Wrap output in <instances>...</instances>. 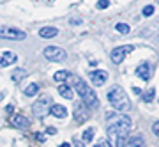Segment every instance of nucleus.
I'll use <instances>...</instances> for the list:
<instances>
[{
	"label": "nucleus",
	"mask_w": 159,
	"mask_h": 147,
	"mask_svg": "<svg viewBox=\"0 0 159 147\" xmlns=\"http://www.w3.org/2000/svg\"><path fill=\"white\" fill-rule=\"evenodd\" d=\"M0 37L4 39H14V41H23L27 34L20 28H11V27H0Z\"/></svg>",
	"instance_id": "nucleus-7"
},
{
	"label": "nucleus",
	"mask_w": 159,
	"mask_h": 147,
	"mask_svg": "<svg viewBox=\"0 0 159 147\" xmlns=\"http://www.w3.org/2000/svg\"><path fill=\"white\" fill-rule=\"evenodd\" d=\"M74 87H76V92L80 94V99L83 101V105H85L87 108H90V110H96L97 107H99V99H97V94L94 92V89H92L90 85H87L83 80H80L74 76Z\"/></svg>",
	"instance_id": "nucleus-2"
},
{
	"label": "nucleus",
	"mask_w": 159,
	"mask_h": 147,
	"mask_svg": "<svg viewBox=\"0 0 159 147\" xmlns=\"http://www.w3.org/2000/svg\"><path fill=\"white\" fill-rule=\"evenodd\" d=\"M89 78H90V82L96 87H101V85L106 83V80H108V73L106 71H102V69H96V71H90L89 73Z\"/></svg>",
	"instance_id": "nucleus-8"
},
{
	"label": "nucleus",
	"mask_w": 159,
	"mask_h": 147,
	"mask_svg": "<svg viewBox=\"0 0 159 147\" xmlns=\"http://www.w3.org/2000/svg\"><path fill=\"white\" fill-rule=\"evenodd\" d=\"M50 112L53 113V115H55L57 119H64V117L67 115V108L62 107V105H51Z\"/></svg>",
	"instance_id": "nucleus-14"
},
{
	"label": "nucleus",
	"mask_w": 159,
	"mask_h": 147,
	"mask_svg": "<svg viewBox=\"0 0 159 147\" xmlns=\"http://www.w3.org/2000/svg\"><path fill=\"white\" fill-rule=\"evenodd\" d=\"M57 34H58V28H55V27H43L39 30V36H41V37H44V39L55 37Z\"/></svg>",
	"instance_id": "nucleus-15"
},
{
	"label": "nucleus",
	"mask_w": 159,
	"mask_h": 147,
	"mask_svg": "<svg viewBox=\"0 0 159 147\" xmlns=\"http://www.w3.org/2000/svg\"><path fill=\"white\" fill-rule=\"evenodd\" d=\"M71 74L67 73V71H58V73H55L53 74V80L55 82H64V80H67Z\"/></svg>",
	"instance_id": "nucleus-21"
},
{
	"label": "nucleus",
	"mask_w": 159,
	"mask_h": 147,
	"mask_svg": "<svg viewBox=\"0 0 159 147\" xmlns=\"http://www.w3.org/2000/svg\"><path fill=\"white\" fill-rule=\"evenodd\" d=\"M94 147H111V144H110V140H101V142H97V145Z\"/></svg>",
	"instance_id": "nucleus-24"
},
{
	"label": "nucleus",
	"mask_w": 159,
	"mask_h": 147,
	"mask_svg": "<svg viewBox=\"0 0 159 147\" xmlns=\"http://www.w3.org/2000/svg\"><path fill=\"white\" fill-rule=\"evenodd\" d=\"M89 117H90V113H89V110H85V107L74 108V121H76V122H85Z\"/></svg>",
	"instance_id": "nucleus-13"
},
{
	"label": "nucleus",
	"mask_w": 159,
	"mask_h": 147,
	"mask_svg": "<svg viewBox=\"0 0 159 147\" xmlns=\"http://www.w3.org/2000/svg\"><path fill=\"white\" fill-rule=\"evenodd\" d=\"M133 92H134V94H142V89H138V87H133Z\"/></svg>",
	"instance_id": "nucleus-28"
},
{
	"label": "nucleus",
	"mask_w": 159,
	"mask_h": 147,
	"mask_svg": "<svg viewBox=\"0 0 159 147\" xmlns=\"http://www.w3.org/2000/svg\"><path fill=\"white\" fill-rule=\"evenodd\" d=\"M154 12V6H145L143 7V16H150Z\"/></svg>",
	"instance_id": "nucleus-23"
},
{
	"label": "nucleus",
	"mask_w": 159,
	"mask_h": 147,
	"mask_svg": "<svg viewBox=\"0 0 159 147\" xmlns=\"http://www.w3.org/2000/svg\"><path fill=\"white\" fill-rule=\"evenodd\" d=\"M35 138H37V140L39 142H44L46 138H44V135H43V133H35Z\"/></svg>",
	"instance_id": "nucleus-27"
},
{
	"label": "nucleus",
	"mask_w": 159,
	"mask_h": 147,
	"mask_svg": "<svg viewBox=\"0 0 159 147\" xmlns=\"http://www.w3.org/2000/svg\"><path fill=\"white\" fill-rule=\"evenodd\" d=\"M50 108H51V99L50 97H43V99H37L32 107V112L35 113V117H44L50 113Z\"/></svg>",
	"instance_id": "nucleus-6"
},
{
	"label": "nucleus",
	"mask_w": 159,
	"mask_h": 147,
	"mask_svg": "<svg viewBox=\"0 0 159 147\" xmlns=\"http://www.w3.org/2000/svg\"><path fill=\"white\" fill-rule=\"evenodd\" d=\"M46 135H57V130L51 128V126H48V128H46Z\"/></svg>",
	"instance_id": "nucleus-25"
},
{
	"label": "nucleus",
	"mask_w": 159,
	"mask_h": 147,
	"mask_svg": "<svg viewBox=\"0 0 159 147\" xmlns=\"http://www.w3.org/2000/svg\"><path fill=\"white\" fill-rule=\"evenodd\" d=\"M16 60H18V55L14 51H6V53L0 55V66H11Z\"/></svg>",
	"instance_id": "nucleus-12"
},
{
	"label": "nucleus",
	"mask_w": 159,
	"mask_h": 147,
	"mask_svg": "<svg viewBox=\"0 0 159 147\" xmlns=\"http://www.w3.org/2000/svg\"><path fill=\"white\" fill-rule=\"evenodd\" d=\"M106 121H108L106 133H108L110 142H113V147H124L125 138L131 131V119L122 113L110 112L106 113Z\"/></svg>",
	"instance_id": "nucleus-1"
},
{
	"label": "nucleus",
	"mask_w": 159,
	"mask_h": 147,
	"mask_svg": "<svg viewBox=\"0 0 159 147\" xmlns=\"http://www.w3.org/2000/svg\"><path fill=\"white\" fill-rule=\"evenodd\" d=\"M124 147H145V140L142 135H134V136H127L125 138Z\"/></svg>",
	"instance_id": "nucleus-11"
},
{
	"label": "nucleus",
	"mask_w": 159,
	"mask_h": 147,
	"mask_svg": "<svg viewBox=\"0 0 159 147\" xmlns=\"http://www.w3.org/2000/svg\"><path fill=\"white\" fill-rule=\"evenodd\" d=\"M152 131H154V135H156V136H159V122H156V124H154Z\"/></svg>",
	"instance_id": "nucleus-26"
},
{
	"label": "nucleus",
	"mask_w": 159,
	"mask_h": 147,
	"mask_svg": "<svg viewBox=\"0 0 159 147\" xmlns=\"http://www.w3.org/2000/svg\"><path fill=\"white\" fill-rule=\"evenodd\" d=\"M94 135H96V130H94V128H87V130L83 131V142H85V144H89V142H92V138H94Z\"/></svg>",
	"instance_id": "nucleus-18"
},
{
	"label": "nucleus",
	"mask_w": 159,
	"mask_h": 147,
	"mask_svg": "<svg viewBox=\"0 0 159 147\" xmlns=\"http://www.w3.org/2000/svg\"><path fill=\"white\" fill-rule=\"evenodd\" d=\"M136 76H140L142 80H145L147 82L150 76H152V71H150V66H148L147 62H142L140 66L136 68Z\"/></svg>",
	"instance_id": "nucleus-10"
},
{
	"label": "nucleus",
	"mask_w": 159,
	"mask_h": 147,
	"mask_svg": "<svg viewBox=\"0 0 159 147\" xmlns=\"http://www.w3.org/2000/svg\"><path fill=\"white\" fill-rule=\"evenodd\" d=\"M58 147H71V145H69L67 142H66V144H60V145H58Z\"/></svg>",
	"instance_id": "nucleus-30"
},
{
	"label": "nucleus",
	"mask_w": 159,
	"mask_h": 147,
	"mask_svg": "<svg viewBox=\"0 0 159 147\" xmlns=\"http://www.w3.org/2000/svg\"><path fill=\"white\" fill-rule=\"evenodd\" d=\"M133 50H134V46H133V45L117 46V48H113V50H111V53H110V59H111V62H113V64H120Z\"/></svg>",
	"instance_id": "nucleus-4"
},
{
	"label": "nucleus",
	"mask_w": 159,
	"mask_h": 147,
	"mask_svg": "<svg viewBox=\"0 0 159 147\" xmlns=\"http://www.w3.org/2000/svg\"><path fill=\"white\" fill-rule=\"evenodd\" d=\"M115 28H117V32H120V34H129L131 32V28H129V25H127V23H117V25H115Z\"/></svg>",
	"instance_id": "nucleus-20"
},
{
	"label": "nucleus",
	"mask_w": 159,
	"mask_h": 147,
	"mask_svg": "<svg viewBox=\"0 0 159 147\" xmlns=\"http://www.w3.org/2000/svg\"><path fill=\"white\" fill-rule=\"evenodd\" d=\"M108 6H110V0H99V2L96 4L97 9H106Z\"/></svg>",
	"instance_id": "nucleus-22"
},
{
	"label": "nucleus",
	"mask_w": 159,
	"mask_h": 147,
	"mask_svg": "<svg viewBox=\"0 0 159 147\" xmlns=\"http://www.w3.org/2000/svg\"><path fill=\"white\" fill-rule=\"evenodd\" d=\"M37 92H39V85H37V83H29L27 87H25L23 94H25V96H29V97H32V96H35Z\"/></svg>",
	"instance_id": "nucleus-17"
},
{
	"label": "nucleus",
	"mask_w": 159,
	"mask_h": 147,
	"mask_svg": "<svg viewBox=\"0 0 159 147\" xmlns=\"http://www.w3.org/2000/svg\"><path fill=\"white\" fill-rule=\"evenodd\" d=\"M154 96H156V89H154V87H150V89H148L147 92H143V96H142V99L145 103H150L154 99Z\"/></svg>",
	"instance_id": "nucleus-19"
},
{
	"label": "nucleus",
	"mask_w": 159,
	"mask_h": 147,
	"mask_svg": "<svg viewBox=\"0 0 159 147\" xmlns=\"http://www.w3.org/2000/svg\"><path fill=\"white\" fill-rule=\"evenodd\" d=\"M76 147H85V145H83V144H80V142H78V144H76Z\"/></svg>",
	"instance_id": "nucleus-31"
},
{
	"label": "nucleus",
	"mask_w": 159,
	"mask_h": 147,
	"mask_svg": "<svg viewBox=\"0 0 159 147\" xmlns=\"http://www.w3.org/2000/svg\"><path fill=\"white\" fill-rule=\"evenodd\" d=\"M106 97H108L110 105H111L115 110H119V112H127V110L131 108L129 97H127V94L122 91V87H119V85H113V87L108 91Z\"/></svg>",
	"instance_id": "nucleus-3"
},
{
	"label": "nucleus",
	"mask_w": 159,
	"mask_h": 147,
	"mask_svg": "<svg viewBox=\"0 0 159 147\" xmlns=\"http://www.w3.org/2000/svg\"><path fill=\"white\" fill-rule=\"evenodd\" d=\"M6 112H7V113L12 112V107H11V105H7V107H6Z\"/></svg>",
	"instance_id": "nucleus-29"
},
{
	"label": "nucleus",
	"mask_w": 159,
	"mask_h": 147,
	"mask_svg": "<svg viewBox=\"0 0 159 147\" xmlns=\"http://www.w3.org/2000/svg\"><path fill=\"white\" fill-rule=\"evenodd\" d=\"M43 53H44V57L48 59V60H51V62H62L64 59L67 57L66 50L58 48V46H48V48H44Z\"/></svg>",
	"instance_id": "nucleus-5"
},
{
	"label": "nucleus",
	"mask_w": 159,
	"mask_h": 147,
	"mask_svg": "<svg viewBox=\"0 0 159 147\" xmlns=\"http://www.w3.org/2000/svg\"><path fill=\"white\" fill-rule=\"evenodd\" d=\"M58 94L62 97H66V99H73V89L69 87V85L62 83V85H58Z\"/></svg>",
	"instance_id": "nucleus-16"
},
{
	"label": "nucleus",
	"mask_w": 159,
	"mask_h": 147,
	"mask_svg": "<svg viewBox=\"0 0 159 147\" xmlns=\"http://www.w3.org/2000/svg\"><path fill=\"white\" fill-rule=\"evenodd\" d=\"M11 124L14 126V128H29V119H27V117H23L21 113H14V115H12L11 117Z\"/></svg>",
	"instance_id": "nucleus-9"
}]
</instances>
